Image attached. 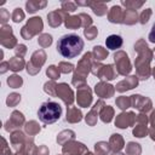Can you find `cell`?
<instances>
[{
  "instance_id": "6da1fadb",
  "label": "cell",
  "mask_w": 155,
  "mask_h": 155,
  "mask_svg": "<svg viewBox=\"0 0 155 155\" xmlns=\"http://www.w3.org/2000/svg\"><path fill=\"white\" fill-rule=\"evenodd\" d=\"M84 48L82 39L76 34L63 35L57 42V50L64 58H74L81 53Z\"/></svg>"
},
{
  "instance_id": "5b68a950",
  "label": "cell",
  "mask_w": 155,
  "mask_h": 155,
  "mask_svg": "<svg viewBox=\"0 0 155 155\" xmlns=\"http://www.w3.org/2000/svg\"><path fill=\"white\" fill-rule=\"evenodd\" d=\"M63 7L64 8H69V11H74L75 10V5L74 4H71V2H63Z\"/></svg>"
},
{
  "instance_id": "3957f363",
  "label": "cell",
  "mask_w": 155,
  "mask_h": 155,
  "mask_svg": "<svg viewBox=\"0 0 155 155\" xmlns=\"http://www.w3.org/2000/svg\"><path fill=\"white\" fill-rule=\"evenodd\" d=\"M105 45H107V47L110 48V50L120 48L121 45H122V39H121L120 35H115V34L109 35V36L107 38V40H105Z\"/></svg>"
},
{
  "instance_id": "7a4b0ae2",
  "label": "cell",
  "mask_w": 155,
  "mask_h": 155,
  "mask_svg": "<svg viewBox=\"0 0 155 155\" xmlns=\"http://www.w3.org/2000/svg\"><path fill=\"white\" fill-rule=\"evenodd\" d=\"M62 115V108L58 103L48 101L41 104L38 110V116L44 124H53Z\"/></svg>"
},
{
  "instance_id": "8992f818",
  "label": "cell",
  "mask_w": 155,
  "mask_h": 155,
  "mask_svg": "<svg viewBox=\"0 0 155 155\" xmlns=\"http://www.w3.org/2000/svg\"><path fill=\"white\" fill-rule=\"evenodd\" d=\"M149 40H150L151 42H155V23H154L153 29H151V31H150V34H149Z\"/></svg>"
},
{
  "instance_id": "277c9868",
  "label": "cell",
  "mask_w": 155,
  "mask_h": 155,
  "mask_svg": "<svg viewBox=\"0 0 155 155\" xmlns=\"http://www.w3.org/2000/svg\"><path fill=\"white\" fill-rule=\"evenodd\" d=\"M23 12L21 11V8H16L15 10V12H13V16H12V18H13V21L15 22H19V21H22V18H23Z\"/></svg>"
}]
</instances>
